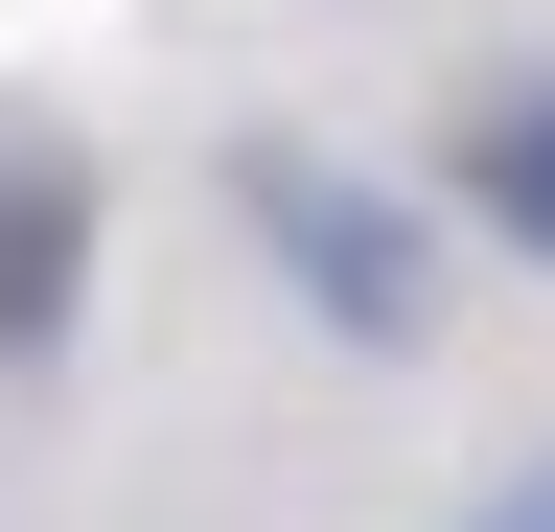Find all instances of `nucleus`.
<instances>
[{
    "label": "nucleus",
    "mask_w": 555,
    "mask_h": 532,
    "mask_svg": "<svg viewBox=\"0 0 555 532\" xmlns=\"http://www.w3.org/2000/svg\"><path fill=\"white\" fill-rule=\"evenodd\" d=\"M69 278H93V163L0 116V348H69Z\"/></svg>",
    "instance_id": "f03ea898"
},
{
    "label": "nucleus",
    "mask_w": 555,
    "mask_h": 532,
    "mask_svg": "<svg viewBox=\"0 0 555 532\" xmlns=\"http://www.w3.org/2000/svg\"><path fill=\"white\" fill-rule=\"evenodd\" d=\"M463 532H555V463H532V486H486V509H463Z\"/></svg>",
    "instance_id": "20e7f679"
},
{
    "label": "nucleus",
    "mask_w": 555,
    "mask_h": 532,
    "mask_svg": "<svg viewBox=\"0 0 555 532\" xmlns=\"http://www.w3.org/2000/svg\"><path fill=\"white\" fill-rule=\"evenodd\" d=\"M255 232H278V278H301L347 348H416V232H393L347 163H255Z\"/></svg>",
    "instance_id": "f257e3e1"
},
{
    "label": "nucleus",
    "mask_w": 555,
    "mask_h": 532,
    "mask_svg": "<svg viewBox=\"0 0 555 532\" xmlns=\"http://www.w3.org/2000/svg\"><path fill=\"white\" fill-rule=\"evenodd\" d=\"M463 209L555 278V70H486V93H463Z\"/></svg>",
    "instance_id": "7ed1b4c3"
}]
</instances>
